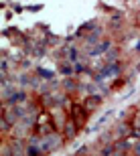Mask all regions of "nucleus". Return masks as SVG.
Instances as JSON below:
<instances>
[{
    "label": "nucleus",
    "mask_w": 140,
    "mask_h": 156,
    "mask_svg": "<svg viewBox=\"0 0 140 156\" xmlns=\"http://www.w3.org/2000/svg\"><path fill=\"white\" fill-rule=\"evenodd\" d=\"M136 154L140 156V142H138V144H136Z\"/></svg>",
    "instance_id": "obj_1"
}]
</instances>
